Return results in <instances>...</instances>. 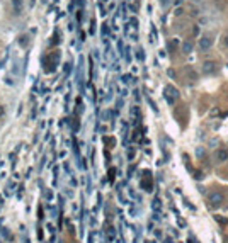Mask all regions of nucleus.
<instances>
[{"label": "nucleus", "instance_id": "nucleus-1", "mask_svg": "<svg viewBox=\"0 0 228 243\" xmlns=\"http://www.w3.org/2000/svg\"><path fill=\"white\" fill-rule=\"evenodd\" d=\"M208 201L213 207H220L225 202V194L221 191H211L208 192Z\"/></svg>", "mask_w": 228, "mask_h": 243}, {"label": "nucleus", "instance_id": "nucleus-2", "mask_svg": "<svg viewBox=\"0 0 228 243\" xmlns=\"http://www.w3.org/2000/svg\"><path fill=\"white\" fill-rule=\"evenodd\" d=\"M214 158H216V162L223 163L228 160V150L226 148H218L216 151H214Z\"/></svg>", "mask_w": 228, "mask_h": 243}, {"label": "nucleus", "instance_id": "nucleus-3", "mask_svg": "<svg viewBox=\"0 0 228 243\" xmlns=\"http://www.w3.org/2000/svg\"><path fill=\"white\" fill-rule=\"evenodd\" d=\"M211 44H213V39H211L210 36H202L201 39H199V49H201V51H208V49L211 48Z\"/></svg>", "mask_w": 228, "mask_h": 243}, {"label": "nucleus", "instance_id": "nucleus-4", "mask_svg": "<svg viewBox=\"0 0 228 243\" xmlns=\"http://www.w3.org/2000/svg\"><path fill=\"white\" fill-rule=\"evenodd\" d=\"M214 70H216V63H214V61H204V63H202V73L211 75Z\"/></svg>", "mask_w": 228, "mask_h": 243}, {"label": "nucleus", "instance_id": "nucleus-5", "mask_svg": "<svg viewBox=\"0 0 228 243\" xmlns=\"http://www.w3.org/2000/svg\"><path fill=\"white\" fill-rule=\"evenodd\" d=\"M12 5H14L15 14H21L22 12V0H12Z\"/></svg>", "mask_w": 228, "mask_h": 243}, {"label": "nucleus", "instance_id": "nucleus-6", "mask_svg": "<svg viewBox=\"0 0 228 243\" xmlns=\"http://www.w3.org/2000/svg\"><path fill=\"white\" fill-rule=\"evenodd\" d=\"M19 43H21V46H27V36H21Z\"/></svg>", "mask_w": 228, "mask_h": 243}, {"label": "nucleus", "instance_id": "nucleus-7", "mask_svg": "<svg viewBox=\"0 0 228 243\" xmlns=\"http://www.w3.org/2000/svg\"><path fill=\"white\" fill-rule=\"evenodd\" d=\"M221 44H223L225 48H228V34H225L223 39H221Z\"/></svg>", "mask_w": 228, "mask_h": 243}, {"label": "nucleus", "instance_id": "nucleus-8", "mask_svg": "<svg viewBox=\"0 0 228 243\" xmlns=\"http://www.w3.org/2000/svg\"><path fill=\"white\" fill-rule=\"evenodd\" d=\"M191 48H192V46H191V43H184V51H187V53H189V51H191Z\"/></svg>", "mask_w": 228, "mask_h": 243}, {"label": "nucleus", "instance_id": "nucleus-9", "mask_svg": "<svg viewBox=\"0 0 228 243\" xmlns=\"http://www.w3.org/2000/svg\"><path fill=\"white\" fill-rule=\"evenodd\" d=\"M4 116H5V107L0 106V118H4Z\"/></svg>", "mask_w": 228, "mask_h": 243}]
</instances>
